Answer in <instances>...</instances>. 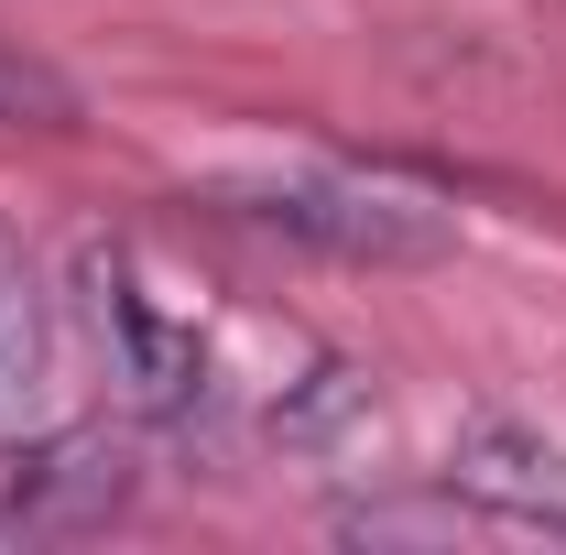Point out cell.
Segmentation results:
<instances>
[{
	"label": "cell",
	"instance_id": "obj_1",
	"mask_svg": "<svg viewBox=\"0 0 566 555\" xmlns=\"http://www.w3.org/2000/svg\"><path fill=\"white\" fill-rule=\"evenodd\" d=\"M229 208L251 229H283L305 251H338V262H436L447 251V218L392 197V186H349V175H283V186H240Z\"/></svg>",
	"mask_w": 566,
	"mask_h": 555
},
{
	"label": "cell",
	"instance_id": "obj_2",
	"mask_svg": "<svg viewBox=\"0 0 566 555\" xmlns=\"http://www.w3.org/2000/svg\"><path fill=\"white\" fill-rule=\"evenodd\" d=\"M447 501H469V512H491L512 534H566V447L556 436H534V425L512 415H480L458 447H447Z\"/></svg>",
	"mask_w": 566,
	"mask_h": 555
},
{
	"label": "cell",
	"instance_id": "obj_3",
	"mask_svg": "<svg viewBox=\"0 0 566 555\" xmlns=\"http://www.w3.org/2000/svg\"><path fill=\"white\" fill-rule=\"evenodd\" d=\"M120 501V447L98 436H55L33 458L0 469V534H55V523H98Z\"/></svg>",
	"mask_w": 566,
	"mask_h": 555
},
{
	"label": "cell",
	"instance_id": "obj_4",
	"mask_svg": "<svg viewBox=\"0 0 566 555\" xmlns=\"http://www.w3.org/2000/svg\"><path fill=\"white\" fill-rule=\"evenodd\" d=\"M22 109H66V98H55L33 66H11V55H0V121H22Z\"/></svg>",
	"mask_w": 566,
	"mask_h": 555
}]
</instances>
